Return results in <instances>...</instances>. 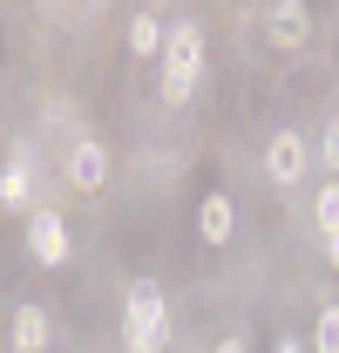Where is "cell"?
<instances>
[{
  "instance_id": "cell-1",
  "label": "cell",
  "mask_w": 339,
  "mask_h": 353,
  "mask_svg": "<svg viewBox=\"0 0 339 353\" xmlns=\"http://www.w3.org/2000/svg\"><path fill=\"white\" fill-rule=\"evenodd\" d=\"M123 340H129V353H163V340H170V306H163V285H156V279H136V285H129Z\"/></svg>"
},
{
  "instance_id": "cell-2",
  "label": "cell",
  "mask_w": 339,
  "mask_h": 353,
  "mask_svg": "<svg viewBox=\"0 0 339 353\" xmlns=\"http://www.w3.org/2000/svg\"><path fill=\"white\" fill-rule=\"evenodd\" d=\"M197 75H204V28L197 21H176L170 41H163V95L170 102H190Z\"/></svg>"
},
{
  "instance_id": "cell-3",
  "label": "cell",
  "mask_w": 339,
  "mask_h": 353,
  "mask_svg": "<svg viewBox=\"0 0 339 353\" xmlns=\"http://www.w3.org/2000/svg\"><path fill=\"white\" fill-rule=\"evenodd\" d=\"M102 183H109V150L95 136H75V150H68V190L75 197H95Z\"/></svg>"
},
{
  "instance_id": "cell-4",
  "label": "cell",
  "mask_w": 339,
  "mask_h": 353,
  "mask_svg": "<svg viewBox=\"0 0 339 353\" xmlns=\"http://www.w3.org/2000/svg\"><path fill=\"white\" fill-rule=\"evenodd\" d=\"M28 252H34V259L41 265H68V224H61V211H34V218H28Z\"/></svg>"
},
{
  "instance_id": "cell-5",
  "label": "cell",
  "mask_w": 339,
  "mask_h": 353,
  "mask_svg": "<svg viewBox=\"0 0 339 353\" xmlns=\"http://www.w3.org/2000/svg\"><path fill=\"white\" fill-rule=\"evenodd\" d=\"M265 176H271V183H298V176H305V136L298 130H278L265 143Z\"/></svg>"
},
{
  "instance_id": "cell-6",
  "label": "cell",
  "mask_w": 339,
  "mask_h": 353,
  "mask_svg": "<svg viewBox=\"0 0 339 353\" xmlns=\"http://www.w3.org/2000/svg\"><path fill=\"white\" fill-rule=\"evenodd\" d=\"M0 204H7V211H28V218L41 211V204H34V157H28V150L0 170Z\"/></svg>"
},
{
  "instance_id": "cell-7",
  "label": "cell",
  "mask_w": 339,
  "mask_h": 353,
  "mask_svg": "<svg viewBox=\"0 0 339 353\" xmlns=\"http://www.w3.org/2000/svg\"><path fill=\"white\" fill-rule=\"evenodd\" d=\"M54 326H48V306H14V353H48Z\"/></svg>"
},
{
  "instance_id": "cell-8",
  "label": "cell",
  "mask_w": 339,
  "mask_h": 353,
  "mask_svg": "<svg viewBox=\"0 0 339 353\" xmlns=\"http://www.w3.org/2000/svg\"><path fill=\"white\" fill-rule=\"evenodd\" d=\"M305 28H312V14H305L298 0H278V7H271V41H278V48H298Z\"/></svg>"
},
{
  "instance_id": "cell-9",
  "label": "cell",
  "mask_w": 339,
  "mask_h": 353,
  "mask_svg": "<svg viewBox=\"0 0 339 353\" xmlns=\"http://www.w3.org/2000/svg\"><path fill=\"white\" fill-rule=\"evenodd\" d=\"M163 41H170V28H163V14H136L129 21V54H163Z\"/></svg>"
},
{
  "instance_id": "cell-10",
  "label": "cell",
  "mask_w": 339,
  "mask_h": 353,
  "mask_svg": "<svg viewBox=\"0 0 339 353\" xmlns=\"http://www.w3.org/2000/svg\"><path fill=\"white\" fill-rule=\"evenodd\" d=\"M231 224H238L231 197H204V211H197V231H204V245H224V238H231Z\"/></svg>"
},
{
  "instance_id": "cell-11",
  "label": "cell",
  "mask_w": 339,
  "mask_h": 353,
  "mask_svg": "<svg viewBox=\"0 0 339 353\" xmlns=\"http://www.w3.org/2000/svg\"><path fill=\"white\" fill-rule=\"evenodd\" d=\"M312 224H319L326 238H333V231H339V176H333V183H326V190H319V197H312Z\"/></svg>"
},
{
  "instance_id": "cell-12",
  "label": "cell",
  "mask_w": 339,
  "mask_h": 353,
  "mask_svg": "<svg viewBox=\"0 0 339 353\" xmlns=\"http://www.w3.org/2000/svg\"><path fill=\"white\" fill-rule=\"evenodd\" d=\"M312 340H319V353H339V306L319 312V333H312Z\"/></svg>"
},
{
  "instance_id": "cell-13",
  "label": "cell",
  "mask_w": 339,
  "mask_h": 353,
  "mask_svg": "<svg viewBox=\"0 0 339 353\" xmlns=\"http://www.w3.org/2000/svg\"><path fill=\"white\" fill-rule=\"evenodd\" d=\"M319 157H326V163H333V176H339V116L326 123V136H319Z\"/></svg>"
},
{
  "instance_id": "cell-14",
  "label": "cell",
  "mask_w": 339,
  "mask_h": 353,
  "mask_svg": "<svg viewBox=\"0 0 339 353\" xmlns=\"http://www.w3.org/2000/svg\"><path fill=\"white\" fill-rule=\"evenodd\" d=\"M326 259H333V265H339V231H333V238H326Z\"/></svg>"
},
{
  "instance_id": "cell-15",
  "label": "cell",
  "mask_w": 339,
  "mask_h": 353,
  "mask_svg": "<svg viewBox=\"0 0 339 353\" xmlns=\"http://www.w3.org/2000/svg\"><path fill=\"white\" fill-rule=\"evenodd\" d=\"M271 353H298V340H292V333H285V340H278V347H271Z\"/></svg>"
},
{
  "instance_id": "cell-16",
  "label": "cell",
  "mask_w": 339,
  "mask_h": 353,
  "mask_svg": "<svg viewBox=\"0 0 339 353\" xmlns=\"http://www.w3.org/2000/svg\"><path fill=\"white\" fill-rule=\"evenodd\" d=\"M217 353H245V347H238V340H224V347H217Z\"/></svg>"
}]
</instances>
